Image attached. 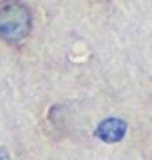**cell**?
<instances>
[{"label":"cell","instance_id":"cell-1","mask_svg":"<svg viewBox=\"0 0 152 160\" xmlns=\"http://www.w3.org/2000/svg\"><path fill=\"white\" fill-rule=\"evenodd\" d=\"M32 16L28 7L19 0L0 2V39L7 43H19L28 36Z\"/></svg>","mask_w":152,"mask_h":160},{"label":"cell","instance_id":"cell-2","mask_svg":"<svg viewBox=\"0 0 152 160\" xmlns=\"http://www.w3.org/2000/svg\"><path fill=\"white\" fill-rule=\"evenodd\" d=\"M125 131V126H123V122L119 120H107L100 126L101 139L107 142H116L119 140Z\"/></svg>","mask_w":152,"mask_h":160}]
</instances>
